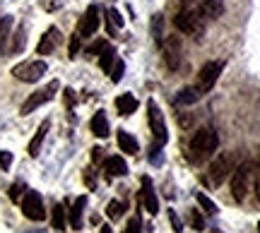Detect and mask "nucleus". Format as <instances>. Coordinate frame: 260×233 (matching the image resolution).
I'll return each instance as SVG.
<instances>
[{
  "label": "nucleus",
  "mask_w": 260,
  "mask_h": 233,
  "mask_svg": "<svg viewBox=\"0 0 260 233\" xmlns=\"http://www.w3.org/2000/svg\"><path fill=\"white\" fill-rule=\"evenodd\" d=\"M123 24H125V19L121 17V12L116 8H109V12H106V31L116 34V29H123Z\"/></svg>",
  "instance_id": "5701e85b"
},
{
  "label": "nucleus",
  "mask_w": 260,
  "mask_h": 233,
  "mask_svg": "<svg viewBox=\"0 0 260 233\" xmlns=\"http://www.w3.org/2000/svg\"><path fill=\"white\" fill-rule=\"evenodd\" d=\"M118 147H121V151H125V154H138L140 151V144H138V140L130 135V132H125V130H118Z\"/></svg>",
  "instance_id": "412c9836"
},
{
  "label": "nucleus",
  "mask_w": 260,
  "mask_h": 233,
  "mask_svg": "<svg viewBox=\"0 0 260 233\" xmlns=\"http://www.w3.org/2000/svg\"><path fill=\"white\" fill-rule=\"evenodd\" d=\"M46 60H27V63H19V65L12 67V77L15 80H19V82H39L41 77L46 75Z\"/></svg>",
  "instance_id": "20e7f679"
},
{
  "label": "nucleus",
  "mask_w": 260,
  "mask_h": 233,
  "mask_svg": "<svg viewBox=\"0 0 260 233\" xmlns=\"http://www.w3.org/2000/svg\"><path fill=\"white\" fill-rule=\"evenodd\" d=\"M104 48H109V41H106V38H99V41H94L92 46H87V56H102Z\"/></svg>",
  "instance_id": "7c9ffc66"
},
{
  "label": "nucleus",
  "mask_w": 260,
  "mask_h": 233,
  "mask_svg": "<svg viewBox=\"0 0 260 233\" xmlns=\"http://www.w3.org/2000/svg\"><path fill=\"white\" fill-rule=\"evenodd\" d=\"M84 207H87V195H80L77 200H75L73 209H70V226H73V228H82Z\"/></svg>",
  "instance_id": "6ab92c4d"
},
{
  "label": "nucleus",
  "mask_w": 260,
  "mask_h": 233,
  "mask_svg": "<svg viewBox=\"0 0 260 233\" xmlns=\"http://www.w3.org/2000/svg\"><path fill=\"white\" fill-rule=\"evenodd\" d=\"M41 8L46 12H56V10L63 8V0H41Z\"/></svg>",
  "instance_id": "e433bc0d"
},
{
  "label": "nucleus",
  "mask_w": 260,
  "mask_h": 233,
  "mask_svg": "<svg viewBox=\"0 0 260 233\" xmlns=\"http://www.w3.org/2000/svg\"><path fill=\"white\" fill-rule=\"evenodd\" d=\"M200 12H203V17H207V19L222 17L224 15V0H203Z\"/></svg>",
  "instance_id": "a211bd4d"
},
{
  "label": "nucleus",
  "mask_w": 260,
  "mask_h": 233,
  "mask_svg": "<svg viewBox=\"0 0 260 233\" xmlns=\"http://www.w3.org/2000/svg\"><path fill=\"white\" fill-rule=\"evenodd\" d=\"M212 233H222V231H212Z\"/></svg>",
  "instance_id": "49530a36"
},
{
  "label": "nucleus",
  "mask_w": 260,
  "mask_h": 233,
  "mask_svg": "<svg viewBox=\"0 0 260 233\" xmlns=\"http://www.w3.org/2000/svg\"><path fill=\"white\" fill-rule=\"evenodd\" d=\"M102 151L104 149H99V147H94V149H92V159H94V161H99V159H102Z\"/></svg>",
  "instance_id": "79ce46f5"
},
{
  "label": "nucleus",
  "mask_w": 260,
  "mask_h": 233,
  "mask_svg": "<svg viewBox=\"0 0 260 233\" xmlns=\"http://www.w3.org/2000/svg\"><path fill=\"white\" fill-rule=\"evenodd\" d=\"M22 190H27V185H24V183H22V180H17V183H15V185L10 187V200H12V202H19V197H22Z\"/></svg>",
  "instance_id": "473e14b6"
},
{
  "label": "nucleus",
  "mask_w": 260,
  "mask_h": 233,
  "mask_svg": "<svg viewBox=\"0 0 260 233\" xmlns=\"http://www.w3.org/2000/svg\"><path fill=\"white\" fill-rule=\"evenodd\" d=\"M167 216H169V221H171V228L176 233L183 231V224H181V219H178V214L174 212V209H167Z\"/></svg>",
  "instance_id": "72a5a7b5"
},
{
  "label": "nucleus",
  "mask_w": 260,
  "mask_h": 233,
  "mask_svg": "<svg viewBox=\"0 0 260 233\" xmlns=\"http://www.w3.org/2000/svg\"><path fill=\"white\" fill-rule=\"evenodd\" d=\"M164 63L169 70L181 67V38L178 36H167L164 41Z\"/></svg>",
  "instance_id": "9d476101"
},
{
  "label": "nucleus",
  "mask_w": 260,
  "mask_h": 233,
  "mask_svg": "<svg viewBox=\"0 0 260 233\" xmlns=\"http://www.w3.org/2000/svg\"><path fill=\"white\" fill-rule=\"evenodd\" d=\"M113 63H116V48H104L102 51V60H99V65H102V70L109 75L111 72V67H113Z\"/></svg>",
  "instance_id": "bb28decb"
},
{
  "label": "nucleus",
  "mask_w": 260,
  "mask_h": 233,
  "mask_svg": "<svg viewBox=\"0 0 260 233\" xmlns=\"http://www.w3.org/2000/svg\"><path fill=\"white\" fill-rule=\"evenodd\" d=\"M123 212H125V202H121V200H111V202H109L106 214H109V219H111V221H118V219L123 216Z\"/></svg>",
  "instance_id": "cd10ccee"
},
{
  "label": "nucleus",
  "mask_w": 260,
  "mask_h": 233,
  "mask_svg": "<svg viewBox=\"0 0 260 233\" xmlns=\"http://www.w3.org/2000/svg\"><path fill=\"white\" fill-rule=\"evenodd\" d=\"M27 233H46L44 228H31V231H27Z\"/></svg>",
  "instance_id": "37998d69"
},
{
  "label": "nucleus",
  "mask_w": 260,
  "mask_h": 233,
  "mask_svg": "<svg viewBox=\"0 0 260 233\" xmlns=\"http://www.w3.org/2000/svg\"><path fill=\"white\" fill-rule=\"evenodd\" d=\"M174 24L181 34H188L193 38H203L205 36V17L203 12H195V10H181L174 17Z\"/></svg>",
  "instance_id": "f03ea898"
},
{
  "label": "nucleus",
  "mask_w": 260,
  "mask_h": 233,
  "mask_svg": "<svg viewBox=\"0 0 260 233\" xmlns=\"http://www.w3.org/2000/svg\"><path fill=\"white\" fill-rule=\"evenodd\" d=\"M147 118H149V130L154 132L157 142L167 144L169 130H167V123H164V115H161V111H159L157 101H147Z\"/></svg>",
  "instance_id": "6e6552de"
},
{
  "label": "nucleus",
  "mask_w": 260,
  "mask_h": 233,
  "mask_svg": "<svg viewBox=\"0 0 260 233\" xmlns=\"http://www.w3.org/2000/svg\"><path fill=\"white\" fill-rule=\"evenodd\" d=\"M65 106H68V108H73V106H75V101H77V99H75V92H73V89H65Z\"/></svg>",
  "instance_id": "ea45409f"
},
{
  "label": "nucleus",
  "mask_w": 260,
  "mask_h": 233,
  "mask_svg": "<svg viewBox=\"0 0 260 233\" xmlns=\"http://www.w3.org/2000/svg\"><path fill=\"white\" fill-rule=\"evenodd\" d=\"M22 214L29 221H44L46 219V209H44V200L37 190H27L22 197Z\"/></svg>",
  "instance_id": "423d86ee"
},
{
  "label": "nucleus",
  "mask_w": 260,
  "mask_h": 233,
  "mask_svg": "<svg viewBox=\"0 0 260 233\" xmlns=\"http://www.w3.org/2000/svg\"><path fill=\"white\" fill-rule=\"evenodd\" d=\"M60 89V82L58 80H53V82H48L44 89H39V92H34L31 96H29L27 101L22 103V108H19V113L22 115H29L31 111H37L39 106H44V103H48L53 96H56V92Z\"/></svg>",
  "instance_id": "39448f33"
},
{
  "label": "nucleus",
  "mask_w": 260,
  "mask_h": 233,
  "mask_svg": "<svg viewBox=\"0 0 260 233\" xmlns=\"http://www.w3.org/2000/svg\"><path fill=\"white\" fill-rule=\"evenodd\" d=\"M222 70H224V63H222V60H210V63H205V65L200 67L198 89H200L203 94H207L214 87V84H217L219 75H222Z\"/></svg>",
  "instance_id": "0eeeda50"
},
{
  "label": "nucleus",
  "mask_w": 260,
  "mask_h": 233,
  "mask_svg": "<svg viewBox=\"0 0 260 233\" xmlns=\"http://www.w3.org/2000/svg\"><path fill=\"white\" fill-rule=\"evenodd\" d=\"M149 27H152V38H154V44L161 46V44H164V15H161V12H154Z\"/></svg>",
  "instance_id": "4be33fe9"
},
{
  "label": "nucleus",
  "mask_w": 260,
  "mask_h": 233,
  "mask_svg": "<svg viewBox=\"0 0 260 233\" xmlns=\"http://www.w3.org/2000/svg\"><path fill=\"white\" fill-rule=\"evenodd\" d=\"M99 29V8L96 5H89L87 8V12L82 15V19H80V36H94V31Z\"/></svg>",
  "instance_id": "f8f14e48"
},
{
  "label": "nucleus",
  "mask_w": 260,
  "mask_h": 233,
  "mask_svg": "<svg viewBox=\"0 0 260 233\" xmlns=\"http://www.w3.org/2000/svg\"><path fill=\"white\" fill-rule=\"evenodd\" d=\"M195 200H198V205L203 207L205 212H207V214H217V212H219V209H217V205H214L212 200H210V197L205 195V192H195Z\"/></svg>",
  "instance_id": "c85d7f7f"
},
{
  "label": "nucleus",
  "mask_w": 260,
  "mask_h": 233,
  "mask_svg": "<svg viewBox=\"0 0 260 233\" xmlns=\"http://www.w3.org/2000/svg\"><path fill=\"white\" fill-rule=\"evenodd\" d=\"M138 99L133 96V94H121L118 99H116V111L121 113V115H133V113L138 111Z\"/></svg>",
  "instance_id": "dca6fc26"
},
{
  "label": "nucleus",
  "mask_w": 260,
  "mask_h": 233,
  "mask_svg": "<svg viewBox=\"0 0 260 233\" xmlns=\"http://www.w3.org/2000/svg\"><path fill=\"white\" fill-rule=\"evenodd\" d=\"M48 130H51V121L46 118V121L37 128L34 137H31V142H29V157H39V154H41V144H44V140H46Z\"/></svg>",
  "instance_id": "4468645a"
},
{
  "label": "nucleus",
  "mask_w": 260,
  "mask_h": 233,
  "mask_svg": "<svg viewBox=\"0 0 260 233\" xmlns=\"http://www.w3.org/2000/svg\"><path fill=\"white\" fill-rule=\"evenodd\" d=\"M80 34H73V36H70V48H68V53H70V58H75L77 56V51H80Z\"/></svg>",
  "instance_id": "4c0bfd02"
},
{
  "label": "nucleus",
  "mask_w": 260,
  "mask_h": 233,
  "mask_svg": "<svg viewBox=\"0 0 260 233\" xmlns=\"http://www.w3.org/2000/svg\"><path fill=\"white\" fill-rule=\"evenodd\" d=\"M104 168H106V176L113 178V176H125L128 173V164L123 157H109L104 161Z\"/></svg>",
  "instance_id": "2eb2a0df"
},
{
  "label": "nucleus",
  "mask_w": 260,
  "mask_h": 233,
  "mask_svg": "<svg viewBox=\"0 0 260 233\" xmlns=\"http://www.w3.org/2000/svg\"><path fill=\"white\" fill-rule=\"evenodd\" d=\"M24 46H27V29H24V24H22V27H17V31H15V38H12L10 51H12V53H22Z\"/></svg>",
  "instance_id": "393cba45"
},
{
  "label": "nucleus",
  "mask_w": 260,
  "mask_h": 233,
  "mask_svg": "<svg viewBox=\"0 0 260 233\" xmlns=\"http://www.w3.org/2000/svg\"><path fill=\"white\" fill-rule=\"evenodd\" d=\"M109 130H111V125H109V118H106V113L104 111H96L92 118V132L96 137H109Z\"/></svg>",
  "instance_id": "aec40b11"
},
{
  "label": "nucleus",
  "mask_w": 260,
  "mask_h": 233,
  "mask_svg": "<svg viewBox=\"0 0 260 233\" xmlns=\"http://www.w3.org/2000/svg\"><path fill=\"white\" fill-rule=\"evenodd\" d=\"M149 161H152L154 166L161 164V142H154V144H152V149H149Z\"/></svg>",
  "instance_id": "2f4dec72"
},
{
  "label": "nucleus",
  "mask_w": 260,
  "mask_h": 233,
  "mask_svg": "<svg viewBox=\"0 0 260 233\" xmlns=\"http://www.w3.org/2000/svg\"><path fill=\"white\" fill-rule=\"evenodd\" d=\"M51 221H53V228H56V231H65V226H68V216H65V207L63 205L53 207Z\"/></svg>",
  "instance_id": "a878e982"
},
{
  "label": "nucleus",
  "mask_w": 260,
  "mask_h": 233,
  "mask_svg": "<svg viewBox=\"0 0 260 233\" xmlns=\"http://www.w3.org/2000/svg\"><path fill=\"white\" fill-rule=\"evenodd\" d=\"M255 195H258L260 202V161H258V171H255Z\"/></svg>",
  "instance_id": "a19ab883"
},
{
  "label": "nucleus",
  "mask_w": 260,
  "mask_h": 233,
  "mask_svg": "<svg viewBox=\"0 0 260 233\" xmlns=\"http://www.w3.org/2000/svg\"><path fill=\"white\" fill-rule=\"evenodd\" d=\"M102 233H113V231L109 228V226H102Z\"/></svg>",
  "instance_id": "c03bdc74"
},
{
  "label": "nucleus",
  "mask_w": 260,
  "mask_h": 233,
  "mask_svg": "<svg viewBox=\"0 0 260 233\" xmlns=\"http://www.w3.org/2000/svg\"><path fill=\"white\" fill-rule=\"evenodd\" d=\"M12 31V17H3L0 19V53L8 51V38Z\"/></svg>",
  "instance_id": "b1692460"
},
{
  "label": "nucleus",
  "mask_w": 260,
  "mask_h": 233,
  "mask_svg": "<svg viewBox=\"0 0 260 233\" xmlns=\"http://www.w3.org/2000/svg\"><path fill=\"white\" fill-rule=\"evenodd\" d=\"M140 202H142V209H147V214H157L159 212V202L157 195L152 190V180L147 176H142V190H140Z\"/></svg>",
  "instance_id": "9b49d317"
},
{
  "label": "nucleus",
  "mask_w": 260,
  "mask_h": 233,
  "mask_svg": "<svg viewBox=\"0 0 260 233\" xmlns=\"http://www.w3.org/2000/svg\"><path fill=\"white\" fill-rule=\"evenodd\" d=\"M181 3H193V0H181Z\"/></svg>",
  "instance_id": "a18cd8bd"
},
{
  "label": "nucleus",
  "mask_w": 260,
  "mask_h": 233,
  "mask_svg": "<svg viewBox=\"0 0 260 233\" xmlns=\"http://www.w3.org/2000/svg\"><path fill=\"white\" fill-rule=\"evenodd\" d=\"M251 161H241L239 166L234 168L232 173V195L236 202H243L248 195V183H251Z\"/></svg>",
  "instance_id": "7ed1b4c3"
},
{
  "label": "nucleus",
  "mask_w": 260,
  "mask_h": 233,
  "mask_svg": "<svg viewBox=\"0 0 260 233\" xmlns=\"http://www.w3.org/2000/svg\"><path fill=\"white\" fill-rule=\"evenodd\" d=\"M234 171V157L232 154H222V157H217L212 161V166H210V180H212L214 185H219L224 183V178L229 176Z\"/></svg>",
  "instance_id": "1a4fd4ad"
},
{
  "label": "nucleus",
  "mask_w": 260,
  "mask_h": 233,
  "mask_svg": "<svg viewBox=\"0 0 260 233\" xmlns=\"http://www.w3.org/2000/svg\"><path fill=\"white\" fill-rule=\"evenodd\" d=\"M190 221H193L195 231H205V219H203V214H200L198 209H193V212H190Z\"/></svg>",
  "instance_id": "f704fd0d"
},
{
  "label": "nucleus",
  "mask_w": 260,
  "mask_h": 233,
  "mask_svg": "<svg viewBox=\"0 0 260 233\" xmlns=\"http://www.w3.org/2000/svg\"><path fill=\"white\" fill-rule=\"evenodd\" d=\"M258 233H260V224H258Z\"/></svg>",
  "instance_id": "de8ad7c7"
},
{
  "label": "nucleus",
  "mask_w": 260,
  "mask_h": 233,
  "mask_svg": "<svg viewBox=\"0 0 260 233\" xmlns=\"http://www.w3.org/2000/svg\"><path fill=\"white\" fill-rule=\"evenodd\" d=\"M12 166V151H0V168L8 171Z\"/></svg>",
  "instance_id": "58836bf2"
},
{
  "label": "nucleus",
  "mask_w": 260,
  "mask_h": 233,
  "mask_svg": "<svg viewBox=\"0 0 260 233\" xmlns=\"http://www.w3.org/2000/svg\"><path fill=\"white\" fill-rule=\"evenodd\" d=\"M123 72H125V63H123L121 58H116V63H113L111 72H109V75H111V82L113 84L121 82V80H123Z\"/></svg>",
  "instance_id": "c756f323"
},
{
  "label": "nucleus",
  "mask_w": 260,
  "mask_h": 233,
  "mask_svg": "<svg viewBox=\"0 0 260 233\" xmlns=\"http://www.w3.org/2000/svg\"><path fill=\"white\" fill-rule=\"evenodd\" d=\"M217 144H219V137H217V132L212 128H203V130H198L193 135V140H190V161H205V159H210L217 151Z\"/></svg>",
  "instance_id": "f257e3e1"
},
{
  "label": "nucleus",
  "mask_w": 260,
  "mask_h": 233,
  "mask_svg": "<svg viewBox=\"0 0 260 233\" xmlns=\"http://www.w3.org/2000/svg\"><path fill=\"white\" fill-rule=\"evenodd\" d=\"M123 233H142V224H140V216H133L125 226V231Z\"/></svg>",
  "instance_id": "c9c22d12"
},
{
  "label": "nucleus",
  "mask_w": 260,
  "mask_h": 233,
  "mask_svg": "<svg viewBox=\"0 0 260 233\" xmlns=\"http://www.w3.org/2000/svg\"><path fill=\"white\" fill-rule=\"evenodd\" d=\"M58 44H60V31L56 27L46 29V34L41 36V41H39V46H37V53L39 56H51L58 48Z\"/></svg>",
  "instance_id": "ddd939ff"
},
{
  "label": "nucleus",
  "mask_w": 260,
  "mask_h": 233,
  "mask_svg": "<svg viewBox=\"0 0 260 233\" xmlns=\"http://www.w3.org/2000/svg\"><path fill=\"white\" fill-rule=\"evenodd\" d=\"M200 99H203V92H200L198 87H183V89L176 94L178 106H190V103H198Z\"/></svg>",
  "instance_id": "f3484780"
}]
</instances>
